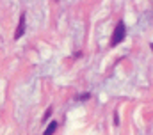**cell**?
I'll use <instances>...</instances> for the list:
<instances>
[{"mask_svg": "<svg viewBox=\"0 0 153 135\" xmlns=\"http://www.w3.org/2000/svg\"><path fill=\"white\" fill-rule=\"evenodd\" d=\"M125 36H126V29H125V23L123 22H119L117 25H116L114 29V34H112V39H111V46H117L123 39H125Z\"/></svg>", "mask_w": 153, "mask_h": 135, "instance_id": "1", "label": "cell"}, {"mask_svg": "<svg viewBox=\"0 0 153 135\" xmlns=\"http://www.w3.org/2000/svg\"><path fill=\"white\" fill-rule=\"evenodd\" d=\"M89 98H91V93H84V94H80V96H78V98H76V100H89Z\"/></svg>", "mask_w": 153, "mask_h": 135, "instance_id": "4", "label": "cell"}, {"mask_svg": "<svg viewBox=\"0 0 153 135\" xmlns=\"http://www.w3.org/2000/svg\"><path fill=\"white\" fill-rule=\"evenodd\" d=\"M50 114H52V108H48V110H46V114H45V117H43V119H45V121H46V119H48V117H50Z\"/></svg>", "mask_w": 153, "mask_h": 135, "instance_id": "5", "label": "cell"}, {"mask_svg": "<svg viewBox=\"0 0 153 135\" xmlns=\"http://www.w3.org/2000/svg\"><path fill=\"white\" fill-rule=\"evenodd\" d=\"M55 130H57V123H55V121H52V123L46 126V130H45V134H43V135H53V134H55Z\"/></svg>", "mask_w": 153, "mask_h": 135, "instance_id": "3", "label": "cell"}, {"mask_svg": "<svg viewBox=\"0 0 153 135\" xmlns=\"http://www.w3.org/2000/svg\"><path fill=\"white\" fill-rule=\"evenodd\" d=\"M114 125H119V116H117V112L114 114Z\"/></svg>", "mask_w": 153, "mask_h": 135, "instance_id": "6", "label": "cell"}, {"mask_svg": "<svg viewBox=\"0 0 153 135\" xmlns=\"http://www.w3.org/2000/svg\"><path fill=\"white\" fill-rule=\"evenodd\" d=\"M23 34H25V13H22V16H20L18 27H16V32H14V39H20Z\"/></svg>", "mask_w": 153, "mask_h": 135, "instance_id": "2", "label": "cell"}]
</instances>
